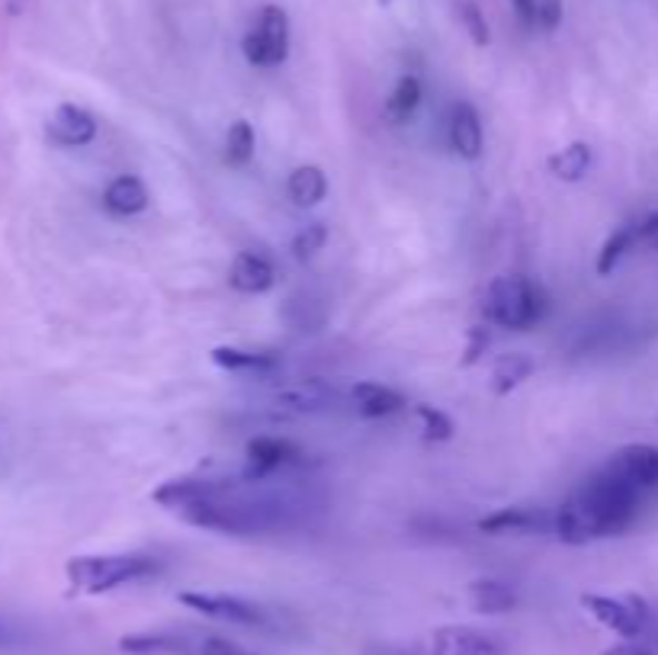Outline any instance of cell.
<instances>
[{"label": "cell", "mask_w": 658, "mask_h": 655, "mask_svg": "<svg viewBox=\"0 0 658 655\" xmlns=\"http://www.w3.org/2000/svg\"><path fill=\"white\" fill-rule=\"evenodd\" d=\"M517 10V17L530 27V23H537V0H511Z\"/></svg>", "instance_id": "836d02e7"}, {"label": "cell", "mask_w": 658, "mask_h": 655, "mask_svg": "<svg viewBox=\"0 0 658 655\" xmlns=\"http://www.w3.org/2000/svg\"><path fill=\"white\" fill-rule=\"evenodd\" d=\"M604 655H656V653H652L649 646L636 643V639H627V643H617V646L604 649Z\"/></svg>", "instance_id": "1f68e13d"}, {"label": "cell", "mask_w": 658, "mask_h": 655, "mask_svg": "<svg viewBox=\"0 0 658 655\" xmlns=\"http://www.w3.org/2000/svg\"><path fill=\"white\" fill-rule=\"evenodd\" d=\"M49 139L61 148H81L97 139V119L84 107L61 103L49 119Z\"/></svg>", "instance_id": "5bb4252c"}, {"label": "cell", "mask_w": 658, "mask_h": 655, "mask_svg": "<svg viewBox=\"0 0 658 655\" xmlns=\"http://www.w3.org/2000/svg\"><path fill=\"white\" fill-rule=\"evenodd\" d=\"M325 245H328V226H325V222H309V226L292 238V255L299 257V260H309V257H316Z\"/></svg>", "instance_id": "f1b7e54d"}, {"label": "cell", "mask_w": 658, "mask_h": 655, "mask_svg": "<svg viewBox=\"0 0 658 655\" xmlns=\"http://www.w3.org/2000/svg\"><path fill=\"white\" fill-rule=\"evenodd\" d=\"M488 344H491V335H488V328L482 325H476V328H469V335H466V350H462V367H472V364H479L482 360V354L488 350Z\"/></svg>", "instance_id": "f546056e"}, {"label": "cell", "mask_w": 658, "mask_h": 655, "mask_svg": "<svg viewBox=\"0 0 658 655\" xmlns=\"http://www.w3.org/2000/svg\"><path fill=\"white\" fill-rule=\"evenodd\" d=\"M482 534L491 537H534V534H552L556 527V512L549 508H534V505H515V508H501V512L486 514L476 524Z\"/></svg>", "instance_id": "9c48e42d"}, {"label": "cell", "mask_w": 658, "mask_h": 655, "mask_svg": "<svg viewBox=\"0 0 658 655\" xmlns=\"http://www.w3.org/2000/svg\"><path fill=\"white\" fill-rule=\"evenodd\" d=\"M469 601L486 617H498V614H508L517 607L515 588L508 582H498V578H476L469 585Z\"/></svg>", "instance_id": "44dd1931"}, {"label": "cell", "mask_w": 658, "mask_h": 655, "mask_svg": "<svg viewBox=\"0 0 658 655\" xmlns=\"http://www.w3.org/2000/svg\"><path fill=\"white\" fill-rule=\"evenodd\" d=\"M639 241V226H620L607 241H604L601 255H598V274L607 277L617 270V264L627 257V251H632V245Z\"/></svg>", "instance_id": "d4e9b609"}, {"label": "cell", "mask_w": 658, "mask_h": 655, "mask_svg": "<svg viewBox=\"0 0 658 655\" xmlns=\"http://www.w3.org/2000/svg\"><path fill=\"white\" fill-rule=\"evenodd\" d=\"M245 479L251 483H270L277 473H287L292 466H302L306 463V450L299 444H292L287 437H270V434H260L255 440H248L245 447Z\"/></svg>", "instance_id": "52a82bcc"}, {"label": "cell", "mask_w": 658, "mask_h": 655, "mask_svg": "<svg viewBox=\"0 0 658 655\" xmlns=\"http://www.w3.org/2000/svg\"><path fill=\"white\" fill-rule=\"evenodd\" d=\"M212 364L219 370L251 373V376H270L280 370V357L270 350H245V347H212Z\"/></svg>", "instance_id": "ac0fdd59"}, {"label": "cell", "mask_w": 658, "mask_h": 655, "mask_svg": "<svg viewBox=\"0 0 658 655\" xmlns=\"http://www.w3.org/2000/svg\"><path fill=\"white\" fill-rule=\"evenodd\" d=\"M177 601L190 611H197L202 617L222 621V624H235V627H255V629H270L273 627V614L238 595H219V592H180Z\"/></svg>", "instance_id": "8992f818"}, {"label": "cell", "mask_w": 658, "mask_h": 655, "mask_svg": "<svg viewBox=\"0 0 658 655\" xmlns=\"http://www.w3.org/2000/svg\"><path fill=\"white\" fill-rule=\"evenodd\" d=\"M421 97H425L421 81H418L415 75H401L399 81H396V87L389 90V97H386L382 113H386V119H389L392 126H401V122H408L411 116L418 113Z\"/></svg>", "instance_id": "7402d4cb"}, {"label": "cell", "mask_w": 658, "mask_h": 655, "mask_svg": "<svg viewBox=\"0 0 658 655\" xmlns=\"http://www.w3.org/2000/svg\"><path fill=\"white\" fill-rule=\"evenodd\" d=\"M617 479L630 483L632 488L639 492H649V488H658V447L652 444H630V447H620L617 454L607 459V466Z\"/></svg>", "instance_id": "8fae6325"}, {"label": "cell", "mask_w": 658, "mask_h": 655, "mask_svg": "<svg viewBox=\"0 0 658 655\" xmlns=\"http://www.w3.org/2000/svg\"><path fill=\"white\" fill-rule=\"evenodd\" d=\"M581 607L604 624L607 629L627 636V639H639L646 627H649V607L646 601L627 595V598H610V595H581Z\"/></svg>", "instance_id": "ba28073f"}, {"label": "cell", "mask_w": 658, "mask_h": 655, "mask_svg": "<svg viewBox=\"0 0 658 655\" xmlns=\"http://www.w3.org/2000/svg\"><path fill=\"white\" fill-rule=\"evenodd\" d=\"M245 58L255 68H277L283 64L289 56V17L283 7L267 3L260 7L258 20L251 23V29L245 32Z\"/></svg>", "instance_id": "5b68a950"}, {"label": "cell", "mask_w": 658, "mask_h": 655, "mask_svg": "<svg viewBox=\"0 0 658 655\" xmlns=\"http://www.w3.org/2000/svg\"><path fill=\"white\" fill-rule=\"evenodd\" d=\"M482 312H486V321L498 325V328L530 331L549 312V299L537 280H530L524 274H505L488 284Z\"/></svg>", "instance_id": "277c9868"}, {"label": "cell", "mask_w": 658, "mask_h": 655, "mask_svg": "<svg viewBox=\"0 0 658 655\" xmlns=\"http://www.w3.org/2000/svg\"><path fill=\"white\" fill-rule=\"evenodd\" d=\"M287 193L299 209H312V206H318L328 197V177H325V171L318 165H302V168L289 173Z\"/></svg>", "instance_id": "603a6c76"}, {"label": "cell", "mask_w": 658, "mask_h": 655, "mask_svg": "<svg viewBox=\"0 0 658 655\" xmlns=\"http://www.w3.org/2000/svg\"><path fill=\"white\" fill-rule=\"evenodd\" d=\"M370 655H401V653H392V649H382V653H370Z\"/></svg>", "instance_id": "e575fe53"}, {"label": "cell", "mask_w": 658, "mask_h": 655, "mask_svg": "<svg viewBox=\"0 0 658 655\" xmlns=\"http://www.w3.org/2000/svg\"><path fill=\"white\" fill-rule=\"evenodd\" d=\"M642 505V492L617 479L610 469H598L556 508L552 534L569 546L617 537L630 527Z\"/></svg>", "instance_id": "7a4b0ae2"}, {"label": "cell", "mask_w": 658, "mask_h": 655, "mask_svg": "<svg viewBox=\"0 0 658 655\" xmlns=\"http://www.w3.org/2000/svg\"><path fill=\"white\" fill-rule=\"evenodd\" d=\"M318 505L306 488L296 485L251 483L245 476L222 479L219 488L197 505L183 508L180 517L202 530H219L231 537H255V534H280L306 524V517Z\"/></svg>", "instance_id": "6da1fadb"}, {"label": "cell", "mask_w": 658, "mask_h": 655, "mask_svg": "<svg viewBox=\"0 0 658 655\" xmlns=\"http://www.w3.org/2000/svg\"><path fill=\"white\" fill-rule=\"evenodd\" d=\"M64 572L74 595H110L122 585L154 578L161 572V563L148 553H100L68 559Z\"/></svg>", "instance_id": "3957f363"}, {"label": "cell", "mask_w": 658, "mask_h": 655, "mask_svg": "<svg viewBox=\"0 0 658 655\" xmlns=\"http://www.w3.org/2000/svg\"><path fill=\"white\" fill-rule=\"evenodd\" d=\"M273 284H277V270H273V264L267 257L258 255V251L235 255L229 267V286L235 292L260 296V292L273 289Z\"/></svg>", "instance_id": "9a60e30c"}, {"label": "cell", "mask_w": 658, "mask_h": 655, "mask_svg": "<svg viewBox=\"0 0 658 655\" xmlns=\"http://www.w3.org/2000/svg\"><path fill=\"white\" fill-rule=\"evenodd\" d=\"M415 415H418V421H421V430H425V440H428V444H443V440H450L453 430H457L453 418H450L447 411L433 408V405H418Z\"/></svg>", "instance_id": "4316f807"}, {"label": "cell", "mask_w": 658, "mask_h": 655, "mask_svg": "<svg viewBox=\"0 0 658 655\" xmlns=\"http://www.w3.org/2000/svg\"><path fill=\"white\" fill-rule=\"evenodd\" d=\"M591 161H595V151L588 142H572L566 145L562 151L549 155L546 168L556 180H566V183H578L585 173L591 171Z\"/></svg>", "instance_id": "cb8c5ba5"}, {"label": "cell", "mask_w": 658, "mask_h": 655, "mask_svg": "<svg viewBox=\"0 0 658 655\" xmlns=\"http://www.w3.org/2000/svg\"><path fill=\"white\" fill-rule=\"evenodd\" d=\"M453 7H457L459 23H462V29L469 32V39H472V42H476L479 49H486L488 42H491V32H488V23H486V13H482V7H479L476 0H457Z\"/></svg>", "instance_id": "83f0119b"}, {"label": "cell", "mask_w": 658, "mask_h": 655, "mask_svg": "<svg viewBox=\"0 0 658 655\" xmlns=\"http://www.w3.org/2000/svg\"><path fill=\"white\" fill-rule=\"evenodd\" d=\"M0 643H3V633H0Z\"/></svg>", "instance_id": "d590c367"}, {"label": "cell", "mask_w": 658, "mask_h": 655, "mask_svg": "<svg viewBox=\"0 0 658 655\" xmlns=\"http://www.w3.org/2000/svg\"><path fill=\"white\" fill-rule=\"evenodd\" d=\"M537 23L544 29H556L562 23V0H537Z\"/></svg>", "instance_id": "4dcf8cb0"}, {"label": "cell", "mask_w": 658, "mask_h": 655, "mask_svg": "<svg viewBox=\"0 0 658 655\" xmlns=\"http://www.w3.org/2000/svg\"><path fill=\"white\" fill-rule=\"evenodd\" d=\"M350 401H353L357 415L360 418H370V421L389 418V415H396V411H401L408 405L399 389L382 386V383H357L350 389Z\"/></svg>", "instance_id": "e0dca14e"}, {"label": "cell", "mask_w": 658, "mask_h": 655, "mask_svg": "<svg viewBox=\"0 0 658 655\" xmlns=\"http://www.w3.org/2000/svg\"><path fill=\"white\" fill-rule=\"evenodd\" d=\"M341 386L331 383V379H318V376H309V379H292L287 386H280L273 393V401L280 408H289V411H299V415H318V411H328L341 401Z\"/></svg>", "instance_id": "30bf717a"}, {"label": "cell", "mask_w": 658, "mask_h": 655, "mask_svg": "<svg viewBox=\"0 0 658 655\" xmlns=\"http://www.w3.org/2000/svg\"><path fill=\"white\" fill-rule=\"evenodd\" d=\"M639 241H649L652 248H658V212L639 222Z\"/></svg>", "instance_id": "d6a6232c"}, {"label": "cell", "mask_w": 658, "mask_h": 655, "mask_svg": "<svg viewBox=\"0 0 658 655\" xmlns=\"http://www.w3.org/2000/svg\"><path fill=\"white\" fill-rule=\"evenodd\" d=\"M190 646H193V633H177V629H144L119 639V649L129 655H190Z\"/></svg>", "instance_id": "2e32d148"}, {"label": "cell", "mask_w": 658, "mask_h": 655, "mask_svg": "<svg viewBox=\"0 0 658 655\" xmlns=\"http://www.w3.org/2000/svg\"><path fill=\"white\" fill-rule=\"evenodd\" d=\"M255 158V129L245 119H235L226 136V161L231 168H245Z\"/></svg>", "instance_id": "484cf974"}, {"label": "cell", "mask_w": 658, "mask_h": 655, "mask_svg": "<svg viewBox=\"0 0 658 655\" xmlns=\"http://www.w3.org/2000/svg\"><path fill=\"white\" fill-rule=\"evenodd\" d=\"M430 655H508V649L486 629L440 627L430 636Z\"/></svg>", "instance_id": "7c38bea8"}, {"label": "cell", "mask_w": 658, "mask_h": 655, "mask_svg": "<svg viewBox=\"0 0 658 655\" xmlns=\"http://www.w3.org/2000/svg\"><path fill=\"white\" fill-rule=\"evenodd\" d=\"M144 206H148V187L142 183V177H136V173L116 177V180H110V187L103 190V209L110 216H119V219L139 216V212H144Z\"/></svg>", "instance_id": "d6986e66"}, {"label": "cell", "mask_w": 658, "mask_h": 655, "mask_svg": "<svg viewBox=\"0 0 658 655\" xmlns=\"http://www.w3.org/2000/svg\"><path fill=\"white\" fill-rule=\"evenodd\" d=\"M447 136H450V148L457 151L459 158L466 161H476L482 155V145H486V136H482V119H479V110L469 103V100H459L450 110V122H447Z\"/></svg>", "instance_id": "4fadbf2b"}, {"label": "cell", "mask_w": 658, "mask_h": 655, "mask_svg": "<svg viewBox=\"0 0 658 655\" xmlns=\"http://www.w3.org/2000/svg\"><path fill=\"white\" fill-rule=\"evenodd\" d=\"M537 370V364L527 357V354H501L491 367V376H488V389L491 396H511L520 383H527Z\"/></svg>", "instance_id": "ffe728a7"}]
</instances>
